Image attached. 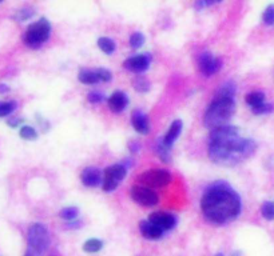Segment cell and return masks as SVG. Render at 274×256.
<instances>
[{"mask_svg":"<svg viewBox=\"0 0 274 256\" xmlns=\"http://www.w3.org/2000/svg\"><path fill=\"white\" fill-rule=\"evenodd\" d=\"M273 110H274L273 104H268V103H264V104L257 105V107H253V108H251L253 114H256V115L270 114V112H273Z\"/></svg>","mask_w":274,"mask_h":256,"instance_id":"cell-31","label":"cell"},{"mask_svg":"<svg viewBox=\"0 0 274 256\" xmlns=\"http://www.w3.org/2000/svg\"><path fill=\"white\" fill-rule=\"evenodd\" d=\"M149 222L158 225L159 228L163 229V231L172 229L177 225V218L172 214H168V212H154L150 215Z\"/></svg>","mask_w":274,"mask_h":256,"instance_id":"cell-11","label":"cell"},{"mask_svg":"<svg viewBox=\"0 0 274 256\" xmlns=\"http://www.w3.org/2000/svg\"><path fill=\"white\" fill-rule=\"evenodd\" d=\"M78 79L83 84H97V83L101 82L97 71H93V69H80Z\"/></svg>","mask_w":274,"mask_h":256,"instance_id":"cell-17","label":"cell"},{"mask_svg":"<svg viewBox=\"0 0 274 256\" xmlns=\"http://www.w3.org/2000/svg\"><path fill=\"white\" fill-rule=\"evenodd\" d=\"M261 214L266 220H274V203L273 201H265L261 207Z\"/></svg>","mask_w":274,"mask_h":256,"instance_id":"cell-25","label":"cell"},{"mask_svg":"<svg viewBox=\"0 0 274 256\" xmlns=\"http://www.w3.org/2000/svg\"><path fill=\"white\" fill-rule=\"evenodd\" d=\"M150 63H151V56L149 54H143V55H135L133 58H129L123 63V65L131 72L140 73L149 68Z\"/></svg>","mask_w":274,"mask_h":256,"instance_id":"cell-10","label":"cell"},{"mask_svg":"<svg viewBox=\"0 0 274 256\" xmlns=\"http://www.w3.org/2000/svg\"><path fill=\"white\" fill-rule=\"evenodd\" d=\"M144 44V36L142 32H134L130 36V46L134 50H138Z\"/></svg>","mask_w":274,"mask_h":256,"instance_id":"cell-26","label":"cell"},{"mask_svg":"<svg viewBox=\"0 0 274 256\" xmlns=\"http://www.w3.org/2000/svg\"><path fill=\"white\" fill-rule=\"evenodd\" d=\"M98 47H99L104 54L111 55L112 52L115 51V41L112 40V39H110V37H99V39H98Z\"/></svg>","mask_w":274,"mask_h":256,"instance_id":"cell-19","label":"cell"},{"mask_svg":"<svg viewBox=\"0 0 274 256\" xmlns=\"http://www.w3.org/2000/svg\"><path fill=\"white\" fill-rule=\"evenodd\" d=\"M68 228H75V227H80V222H74V223L67 224Z\"/></svg>","mask_w":274,"mask_h":256,"instance_id":"cell-38","label":"cell"},{"mask_svg":"<svg viewBox=\"0 0 274 256\" xmlns=\"http://www.w3.org/2000/svg\"><path fill=\"white\" fill-rule=\"evenodd\" d=\"M131 199L143 207H154L158 203V195L143 186H134L131 188Z\"/></svg>","mask_w":274,"mask_h":256,"instance_id":"cell-8","label":"cell"},{"mask_svg":"<svg viewBox=\"0 0 274 256\" xmlns=\"http://www.w3.org/2000/svg\"><path fill=\"white\" fill-rule=\"evenodd\" d=\"M171 174L168 169H147L137 178V182L147 188L166 187L171 183Z\"/></svg>","mask_w":274,"mask_h":256,"instance_id":"cell-6","label":"cell"},{"mask_svg":"<svg viewBox=\"0 0 274 256\" xmlns=\"http://www.w3.org/2000/svg\"><path fill=\"white\" fill-rule=\"evenodd\" d=\"M50 35H51V24L47 19H40L27 28L24 35V43L30 48L36 50L48 40Z\"/></svg>","mask_w":274,"mask_h":256,"instance_id":"cell-4","label":"cell"},{"mask_svg":"<svg viewBox=\"0 0 274 256\" xmlns=\"http://www.w3.org/2000/svg\"><path fill=\"white\" fill-rule=\"evenodd\" d=\"M35 15V11L31 8H23V9H19L18 14L15 15V19L18 20V22H24V20H28V19H31Z\"/></svg>","mask_w":274,"mask_h":256,"instance_id":"cell-29","label":"cell"},{"mask_svg":"<svg viewBox=\"0 0 274 256\" xmlns=\"http://www.w3.org/2000/svg\"><path fill=\"white\" fill-rule=\"evenodd\" d=\"M87 99H89L90 103H93V104H98V103H101V101L104 100V95H103L102 92L93 91V92H90L89 96H87Z\"/></svg>","mask_w":274,"mask_h":256,"instance_id":"cell-32","label":"cell"},{"mask_svg":"<svg viewBox=\"0 0 274 256\" xmlns=\"http://www.w3.org/2000/svg\"><path fill=\"white\" fill-rule=\"evenodd\" d=\"M155 151H157L158 156L163 160V161H165V163H169V161L171 160L170 150H169L168 147L165 146V143H163V137H158V140H157V146H155Z\"/></svg>","mask_w":274,"mask_h":256,"instance_id":"cell-18","label":"cell"},{"mask_svg":"<svg viewBox=\"0 0 274 256\" xmlns=\"http://www.w3.org/2000/svg\"><path fill=\"white\" fill-rule=\"evenodd\" d=\"M103 242L99 239H90L83 244V251H86L87 254H97L102 250Z\"/></svg>","mask_w":274,"mask_h":256,"instance_id":"cell-21","label":"cell"},{"mask_svg":"<svg viewBox=\"0 0 274 256\" xmlns=\"http://www.w3.org/2000/svg\"><path fill=\"white\" fill-rule=\"evenodd\" d=\"M246 103L250 105L251 108H253V107H257V105L264 104V103H265V95H264V92L256 91L249 94V95L246 96Z\"/></svg>","mask_w":274,"mask_h":256,"instance_id":"cell-20","label":"cell"},{"mask_svg":"<svg viewBox=\"0 0 274 256\" xmlns=\"http://www.w3.org/2000/svg\"><path fill=\"white\" fill-rule=\"evenodd\" d=\"M182 127H183L182 120L177 119L172 122L170 128H169V131L166 132L165 137H163V143H165V146L168 147L169 150H171L172 144L175 143V140H177L178 136H179V133H181L182 131Z\"/></svg>","mask_w":274,"mask_h":256,"instance_id":"cell-16","label":"cell"},{"mask_svg":"<svg viewBox=\"0 0 274 256\" xmlns=\"http://www.w3.org/2000/svg\"><path fill=\"white\" fill-rule=\"evenodd\" d=\"M8 91H9L8 86H5V84H0V94H5V92Z\"/></svg>","mask_w":274,"mask_h":256,"instance_id":"cell-37","label":"cell"},{"mask_svg":"<svg viewBox=\"0 0 274 256\" xmlns=\"http://www.w3.org/2000/svg\"><path fill=\"white\" fill-rule=\"evenodd\" d=\"M108 107H110V110L112 112H115V114H119L122 111L125 110L127 104H129V97L126 95L125 92L122 91H116L114 92L110 97H108Z\"/></svg>","mask_w":274,"mask_h":256,"instance_id":"cell-14","label":"cell"},{"mask_svg":"<svg viewBox=\"0 0 274 256\" xmlns=\"http://www.w3.org/2000/svg\"><path fill=\"white\" fill-rule=\"evenodd\" d=\"M129 147H130V150H131V152H139V150H140V144L138 142H131L130 144H129Z\"/></svg>","mask_w":274,"mask_h":256,"instance_id":"cell-35","label":"cell"},{"mask_svg":"<svg viewBox=\"0 0 274 256\" xmlns=\"http://www.w3.org/2000/svg\"><path fill=\"white\" fill-rule=\"evenodd\" d=\"M198 65H200L201 72L205 76H211L218 72L222 67V62L218 58H215L213 54H210L207 51H205L198 58Z\"/></svg>","mask_w":274,"mask_h":256,"instance_id":"cell-9","label":"cell"},{"mask_svg":"<svg viewBox=\"0 0 274 256\" xmlns=\"http://www.w3.org/2000/svg\"><path fill=\"white\" fill-rule=\"evenodd\" d=\"M26 256H42V255H39V254L31 251V250H27V252H26Z\"/></svg>","mask_w":274,"mask_h":256,"instance_id":"cell-39","label":"cell"},{"mask_svg":"<svg viewBox=\"0 0 274 256\" xmlns=\"http://www.w3.org/2000/svg\"><path fill=\"white\" fill-rule=\"evenodd\" d=\"M131 124L138 133L147 135L150 132V123L147 115L142 110H134L131 114Z\"/></svg>","mask_w":274,"mask_h":256,"instance_id":"cell-13","label":"cell"},{"mask_svg":"<svg viewBox=\"0 0 274 256\" xmlns=\"http://www.w3.org/2000/svg\"><path fill=\"white\" fill-rule=\"evenodd\" d=\"M16 110V101H0V118L8 116Z\"/></svg>","mask_w":274,"mask_h":256,"instance_id":"cell-23","label":"cell"},{"mask_svg":"<svg viewBox=\"0 0 274 256\" xmlns=\"http://www.w3.org/2000/svg\"><path fill=\"white\" fill-rule=\"evenodd\" d=\"M78 215H79V210L76 207H66L59 212V216L65 220H74L78 218Z\"/></svg>","mask_w":274,"mask_h":256,"instance_id":"cell-24","label":"cell"},{"mask_svg":"<svg viewBox=\"0 0 274 256\" xmlns=\"http://www.w3.org/2000/svg\"><path fill=\"white\" fill-rule=\"evenodd\" d=\"M236 94V84L233 82L225 83L221 86V88L217 92V97H232Z\"/></svg>","mask_w":274,"mask_h":256,"instance_id":"cell-22","label":"cell"},{"mask_svg":"<svg viewBox=\"0 0 274 256\" xmlns=\"http://www.w3.org/2000/svg\"><path fill=\"white\" fill-rule=\"evenodd\" d=\"M27 243L28 250L36 252L39 255H43L44 252L50 248L51 240H50V233L47 228L40 223L33 224L27 232Z\"/></svg>","mask_w":274,"mask_h":256,"instance_id":"cell-5","label":"cell"},{"mask_svg":"<svg viewBox=\"0 0 274 256\" xmlns=\"http://www.w3.org/2000/svg\"><path fill=\"white\" fill-rule=\"evenodd\" d=\"M201 210L210 223L228 224L241 214V197L226 182H215L206 188L201 199Z\"/></svg>","mask_w":274,"mask_h":256,"instance_id":"cell-2","label":"cell"},{"mask_svg":"<svg viewBox=\"0 0 274 256\" xmlns=\"http://www.w3.org/2000/svg\"><path fill=\"white\" fill-rule=\"evenodd\" d=\"M20 122H22L20 119H12V120H8V124L11 126V127H16Z\"/></svg>","mask_w":274,"mask_h":256,"instance_id":"cell-36","label":"cell"},{"mask_svg":"<svg viewBox=\"0 0 274 256\" xmlns=\"http://www.w3.org/2000/svg\"><path fill=\"white\" fill-rule=\"evenodd\" d=\"M215 256H225V255H223V254H217Z\"/></svg>","mask_w":274,"mask_h":256,"instance_id":"cell-40","label":"cell"},{"mask_svg":"<svg viewBox=\"0 0 274 256\" xmlns=\"http://www.w3.org/2000/svg\"><path fill=\"white\" fill-rule=\"evenodd\" d=\"M256 150V142L240 136L237 127L223 126L210 133L209 156L217 164L236 165L250 158Z\"/></svg>","mask_w":274,"mask_h":256,"instance_id":"cell-1","label":"cell"},{"mask_svg":"<svg viewBox=\"0 0 274 256\" xmlns=\"http://www.w3.org/2000/svg\"><path fill=\"white\" fill-rule=\"evenodd\" d=\"M20 136L26 139V140H34V139H36L37 137V132L36 129L33 127H30V126H23V127L20 128Z\"/></svg>","mask_w":274,"mask_h":256,"instance_id":"cell-27","label":"cell"},{"mask_svg":"<svg viewBox=\"0 0 274 256\" xmlns=\"http://www.w3.org/2000/svg\"><path fill=\"white\" fill-rule=\"evenodd\" d=\"M97 71V73H98V76H99V80L101 82H110L112 79V73L108 71V69H106V68H98V69H95Z\"/></svg>","mask_w":274,"mask_h":256,"instance_id":"cell-33","label":"cell"},{"mask_svg":"<svg viewBox=\"0 0 274 256\" xmlns=\"http://www.w3.org/2000/svg\"><path fill=\"white\" fill-rule=\"evenodd\" d=\"M80 180L86 187H98L99 184L103 183L102 172L97 167H87L82 171Z\"/></svg>","mask_w":274,"mask_h":256,"instance_id":"cell-12","label":"cell"},{"mask_svg":"<svg viewBox=\"0 0 274 256\" xmlns=\"http://www.w3.org/2000/svg\"><path fill=\"white\" fill-rule=\"evenodd\" d=\"M127 174V168L123 164H112L104 169V178H103V191H114Z\"/></svg>","mask_w":274,"mask_h":256,"instance_id":"cell-7","label":"cell"},{"mask_svg":"<svg viewBox=\"0 0 274 256\" xmlns=\"http://www.w3.org/2000/svg\"><path fill=\"white\" fill-rule=\"evenodd\" d=\"M215 3H217V1H204V0H198L194 5L197 9H201V8H204V7H207V5L215 4Z\"/></svg>","mask_w":274,"mask_h":256,"instance_id":"cell-34","label":"cell"},{"mask_svg":"<svg viewBox=\"0 0 274 256\" xmlns=\"http://www.w3.org/2000/svg\"><path fill=\"white\" fill-rule=\"evenodd\" d=\"M236 110V103L232 97H215L204 116L205 127L211 131L226 126Z\"/></svg>","mask_w":274,"mask_h":256,"instance_id":"cell-3","label":"cell"},{"mask_svg":"<svg viewBox=\"0 0 274 256\" xmlns=\"http://www.w3.org/2000/svg\"><path fill=\"white\" fill-rule=\"evenodd\" d=\"M139 229L144 238L150 239V240H158L162 238L163 232H165L158 225H155L149 220H142L139 223Z\"/></svg>","mask_w":274,"mask_h":256,"instance_id":"cell-15","label":"cell"},{"mask_svg":"<svg viewBox=\"0 0 274 256\" xmlns=\"http://www.w3.org/2000/svg\"><path fill=\"white\" fill-rule=\"evenodd\" d=\"M134 88L138 92H147L150 90V83L144 78H137L134 80Z\"/></svg>","mask_w":274,"mask_h":256,"instance_id":"cell-30","label":"cell"},{"mask_svg":"<svg viewBox=\"0 0 274 256\" xmlns=\"http://www.w3.org/2000/svg\"><path fill=\"white\" fill-rule=\"evenodd\" d=\"M262 20L266 26H273L274 24V4H270L266 7L265 12L262 15Z\"/></svg>","mask_w":274,"mask_h":256,"instance_id":"cell-28","label":"cell"}]
</instances>
